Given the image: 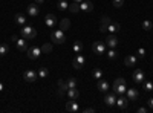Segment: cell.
Wrapping results in <instances>:
<instances>
[{
    "instance_id": "cell-26",
    "label": "cell",
    "mask_w": 153,
    "mask_h": 113,
    "mask_svg": "<svg viewBox=\"0 0 153 113\" xmlns=\"http://www.w3.org/2000/svg\"><path fill=\"white\" fill-rule=\"evenodd\" d=\"M71 28V20L69 18H63L61 21H60V29L61 31H66V29H69Z\"/></svg>"
},
{
    "instance_id": "cell-1",
    "label": "cell",
    "mask_w": 153,
    "mask_h": 113,
    "mask_svg": "<svg viewBox=\"0 0 153 113\" xmlns=\"http://www.w3.org/2000/svg\"><path fill=\"white\" fill-rule=\"evenodd\" d=\"M126 90H127V84L124 78H117L113 81V92L117 95H126Z\"/></svg>"
},
{
    "instance_id": "cell-42",
    "label": "cell",
    "mask_w": 153,
    "mask_h": 113,
    "mask_svg": "<svg viewBox=\"0 0 153 113\" xmlns=\"http://www.w3.org/2000/svg\"><path fill=\"white\" fill-rule=\"evenodd\" d=\"M45 2H46V0H35L34 3H37V5H45Z\"/></svg>"
},
{
    "instance_id": "cell-9",
    "label": "cell",
    "mask_w": 153,
    "mask_h": 113,
    "mask_svg": "<svg viewBox=\"0 0 153 113\" xmlns=\"http://www.w3.org/2000/svg\"><path fill=\"white\" fill-rule=\"evenodd\" d=\"M104 103L107 104V106H115L117 104V93L115 92H110V93H107L106 92V96H104Z\"/></svg>"
},
{
    "instance_id": "cell-13",
    "label": "cell",
    "mask_w": 153,
    "mask_h": 113,
    "mask_svg": "<svg viewBox=\"0 0 153 113\" xmlns=\"http://www.w3.org/2000/svg\"><path fill=\"white\" fill-rule=\"evenodd\" d=\"M127 96L126 95H120L118 98H117V106H118V109L120 110H124V109H127Z\"/></svg>"
},
{
    "instance_id": "cell-25",
    "label": "cell",
    "mask_w": 153,
    "mask_h": 113,
    "mask_svg": "<svg viewBox=\"0 0 153 113\" xmlns=\"http://www.w3.org/2000/svg\"><path fill=\"white\" fill-rule=\"evenodd\" d=\"M72 49H74V52H75V54H81V51H83V43H81L80 40L74 41V44H72Z\"/></svg>"
},
{
    "instance_id": "cell-43",
    "label": "cell",
    "mask_w": 153,
    "mask_h": 113,
    "mask_svg": "<svg viewBox=\"0 0 153 113\" xmlns=\"http://www.w3.org/2000/svg\"><path fill=\"white\" fill-rule=\"evenodd\" d=\"M2 90H3V83L0 81V92H2Z\"/></svg>"
},
{
    "instance_id": "cell-27",
    "label": "cell",
    "mask_w": 153,
    "mask_h": 113,
    "mask_svg": "<svg viewBox=\"0 0 153 113\" xmlns=\"http://www.w3.org/2000/svg\"><path fill=\"white\" fill-rule=\"evenodd\" d=\"M37 75H38V78H46L48 75H49V69L43 66V67H40V69H38Z\"/></svg>"
},
{
    "instance_id": "cell-14",
    "label": "cell",
    "mask_w": 153,
    "mask_h": 113,
    "mask_svg": "<svg viewBox=\"0 0 153 113\" xmlns=\"http://www.w3.org/2000/svg\"><path fill=\"white\" fill-rule=\"evenodd\" d=\"M97 87H98V90H100V92H103V93L109 92V89H110V86H109V83H107L106 80H98Z\"/></svg>"
},
{
    "instance_id": "cell-28",
    "label": "cell",
    "mask_w": 153,
    "mask_h": 113,
    "mask_svg": "<svg viewBox=\"0 0 153 113\" xmlns=\"http://www.w3.org/2000/svg\"><path fill=\"white\" fill-rule=\"evenodd\" d=\"M57 8L60 11H65V9H69V3L66 2V0H58V3H57Z\"/></svg>"
},
{
    "instance_id": "cell-16",
    "label": "cell",
    "mask_w": 153,
    "mask_h": 113,
    "mask_svg": "<svg viewBox=\"0 0 153 113\" xmlns=\"http://www.w3.org/2000/svg\"><path fill=\"white\" fill-rule=\"evenodd\" d=\"M110 21H112L110 17L103 16V18H101V24H100V31H101V32H107V28H109Z\"/></svg>"
},
{
    "instance_id": "cell-38",
    "label": "cell",
    "mask_w": 153,
    "mask_h": 113,
    "mask_svg": "<svg viewBox=\"0 0 153 113\" xmlns=\"http://www.w3.org/2000/svg\"><path fill=\"white\" fill-rule=\"evenodd\" d=\"M144 55H146V49H144V47H141V49H138V57H139V58H143Z\"/></svg>"
},
{
    "instance_id": "cell-39",
    "label": "cell",
    "mask_w": 153,
    "mask_h": 113,
    "mask_svg": "<svg viewBox=\"0 0 153 113\" xmlns=\"http://www.w3.org/2000/svg\"><path fill=\"white\" fill-rule=\"evenodd\" d=\"M83 112H84V113H94L95 109H92V107H86V109H83Z\"/></svg>"
},
{
    "instance_id": "cell-20",
    "label": "cell",
    "mask_w": 153,
    "mask_h": 113,
    "mask_svg": "<svg viewBox=\"0 0 153 113\" xmlns=\"http://www.w3.org/2000/svg\"><path fill=\"white\" fill-rule=\"evenodd\" d=\"M126 96L129 101H136L138 99V90L136 89H129V90H126Z\"/></svg>"
},
{
    "instance_id": "cell-36",
    "label": "cell",
    "mask_w": 153,
    "mask_h": 113,
    "mask_svg": "<svg viewBox=\"0 0 153 113\" xmlns=\"http://www.w3.org/2000/svg\"><path fill=\"white\" fill-rule=\"evenodd\" d=\"M143 84H144V90H147V92H152V90H153V83H150V81H144Z\"/></svg>"
},
{
    "instance_id": "cell-4",
    "label": "cell",
    "mask_w": 153,
    "mask_h": 113,
    "mask_svg": "<svg viewBox=\"0 0 153 113\" xmlns=\"http://www.w3.org/2000/svg\"><path fill=\"white\" fill-rule=\"evenodd\" d=\"M20 35L23 37V38H26V40H32V38H35L37 31L32 26H23L20 29Z\"/></svg>"
},
{
    "instance_id": "cell-19",
    "label": "cell",
    "mask_w": 153,
    "mask_h": 113,
    "mask_svg": "<svg viewBox=\"0 0 153 113\" xmlns=\"http://www.w3.org/2000/svg\"><path fill=\"white\" fill-rule=\"evenodd\" d=\"M92 9H94V3L91 2V0L80 3V11H83V12H91Z\"/></svg>"
},
{
    "instance_id": "cell-29",
    "label": "cell",
    "mask_w": 153,
    "mask_h": 113,
    "mask_svg": "<svg viewBox=\"0 0 153 113\" xmlns=\"http://www.w3.org/2000/svg\"><path fill=\"white\" fill-rule=\"evenodd\" d=\"M92 75H94L95 80H101V78H103V70H101L100 67H95L94 72H92Z\"/></svg>"
},
{
    "instance_id": "cell-31",
    "label": "cell",
    "mask_w": 153,
    "mask_h": 113,
    "mask_svg": "<svg viewBox=\"0 0 153 113\" xmlns=\"http://www.w3.org/2000/svg\"><path fill=\"white\" fill-rule=\"evenodd\" d=\"M69 11H71V12H74V14H75V12H80V3L74 2L72 5H69Z\"/></svg>"
},
{
    "instance_id": "cell-41",
    "label": "cell",
    "mask_w": 153,
    "mask_h": 113,
    "mask_svg": "<svg viewBox=\"0 0 153 113\" xmlns=\"http://www.w3.org/2000/svg\"><path fill=\"white\" fill-rule=\"evenodd\" d=\"M147 104H149V107L153 110V98H150V99H149V101H147Z\"/></svg>"
},
{
    "instance_id": "cell-23",
    "label": "cell",
    "mask_w": 153,
    "mask_h": 113,
    "mask_svg": "<svg viewBox=\"0 0 153 113\" xmlns=\"http://www.w3.org/2000/svg\"><path fill=\"white\" fill-rule=\"evenodd\" d=\"M14 20H16V23L19 24V26H25V23H26V17H25L23 14H16V17H14Z\"/></svg>"
},
{
    "instance_id": "cell-34",
    "label": "cell",
    "mask_w": 153,
    "mask_h": 113,
    "mask_svg": "<svg viewBox=\"0 0 153 113\" xmlns=\"http://www.w3.org/2000/svg\"><path fill=\"white\" fill-rule=\"evenodd\" d=\"M152 26H153V23H152L150 20H144V21H143V29H144V31H150Z\"/></svg>"
},
{
    "instance_id": "cell-33",
    "label": "cell",
    "mask_w": 153,
    "mask_h": 113,
    "mask_svg": "<svg viewBox=\"0 0 153 113\" xmlns=\"http://www.w3.org/2000/svg\"><path fill=\"white\" fill-rule=\"evenodd\" d=\"M66 84H68V89H74V87H76V80L71 77V78H68Z\"/></svg>"
},
{
    "instance_id": "cell-32",
    "label": "cell",
    "mask_w": 153,
    "mask_h": 113,
    "mask_svg": "<svg viewBox=\"0 0 153 113\" xmlns=\"http://www.w3.org/2000/svg\"><path fill=\"white\" fill-rule=\"evenodd\" d=\"M51 51H52V44H51V43H45V44L42 46V52H43V54H49Z\"/></svg>"
},
{
    "instance_id": "cell-24",
    "label": "cell",
    "mask_w": 153,
    "mask_h": 113,
    "mask_svg": "<svg viewBox=\"0 0 153 113\" xmlns=\"http://www.w3.org/2000/svg\"><path fill=\"white\" fill-rule=\"evenodd\" d=\"M68 96H69V99H76L80 96V92L76 90V87H74V89H68Z\"/></svg>"
},
{
    "instance_id": "cell-2",
    "label": "cell",
    "mask_w": 153,
    "mask_h": 113,
    "mask_svg": "<svg viewBox=\"0 0 153 113\" xmlns=\"http://www.w3.org/2000/svg\"><path fill=\"white\" fill-rule=\"evenodd\" d=\"M51 38H52V43H55V44H63V43L66 41L65 31H61V29H55L52 34H51Z\"/></svg>"
},
{
    "instance_id": "cell-7",
    "label": "cell",
    "mask_w": 153,
    "mask_h": 113,
    "mask_svg": "<svg viewBox=\"0 0 153 113\" xmlns=\"http://www.w3.org/2000/svg\"><path fill=\"white\" fill-rule=\"evenodd\" d=\"M144 80H146V73H144L143 69H136V70H133V81H135V83L141 84V83H144Z\"/></svg>"
},
{
    "instance_id": "cell-6",
    "label": "cell",
    "mask_w": 153,
    "mask_h": 113,
    "mask_svg": "<svg viewBox=\"0 0 153 113\" xmlns=\"http://www.w3.org/2000/svg\"><path fill=\"white\" fill-rule=\"evenodd\" d=\"M84 64H86V58H84V55L76 54V55L74 57V60H72V66H74L75 69H83Z\"/></svg>"
},
{
    "instance_id": "cell-35",
    "label": "cell",
    "mask_w": 153,
    "mask_h": 113,
    "mask_svg": "<svg viewBox=\"0 0 153 113\" xmlns=\"http://www.w3.org/2000/svg\"><path fill=\"white\" fill-rule=\"evenodd\" d=\"M117 57H118V54H117V51H115V49H110V51L107 52V58H109V60H115Z\"/></svg>"
},
{
    "instance_id": "cell-5",
    "label": "cell",
    "mask_w": 153,
    "mask_h": 113,
    "mask_svg": "<svg viewBox=\"0 0 153 113\" xmlns=\"http://www.w3.org/2000/svg\"><path fill=\"white\" fill-rule=\"evenodd\" d=\"M42 54H43V52H42V47H38V46L28 47V51H26V55H28V58H29V60H37Z\"/></svg>"
},
{
    "instance_id": "cell-3",
    "label": "cell",
    "mask_w": 153,
    "mask_h": 113,
    "mask_svg": "<svg viewBox=\"0 0 153 113\" xmlns=\"http://www.w3.org/2000/svg\"><path fill=\"white\" fill-rule=\"evenodd\" d=\"M11 38H12V41L16 43V46H17V49H19L20 52H26L28 51V40L26 38H23V37H22V38H19L17 35H12Z\"/></svg>"
},
{
    "instance_id": "cell-40",
    "label": "cell",
    "mask_w": 153,
    "mask_h": 113,
    "mask_svg": "<svg viewBox=\"0 0 153 113\" xmlns=\"http://www.w3.org/2000/svg\"><path fill=\"white\" fill-rule=\"evenodd\" d=\"M136 112H138V113H147V109H146V107H139Z\"/></svg>"
},
{
    "instance_id": "cell-8",
    "label": "cell",
    "mask_w": 153,
    "mask_h": 113,
    "mask_svg": "<svg viewBox=\"0 0 153 113\" xmlns=\"http://www.w3.org/2000/svg\"><path fill=\"white\" fill-rule=\"evenodd\" d=\"M92 49H94L95 54L101 55V54L106 52V43H103V41H95V43L92 44Z\"/></svg>"
},
{
    "instance_id": "cell-30",
    "label": "cell",
    "mask_w": 153,
    "mask_h": 113,
    "mask_svg": "<svg viewBox=\"0 0 153 113\" xmlns=\"http://www.w3.org/2000/svg\"><path fill=\"white\" fill-rule=\"evenodd\" d=\"M8 52H9V46L6 43H2V44H0V57L6 55Z\"/></svg>"
},
{
    "instance_id": "cell-44",
    "label": "cell",
    "mask_w": 153,
    "mask_h": 113,
    "mask_svg": "<svg viewBox=\"0 0 153 113\" xmlns=\"http://www.w3.org/2000/svg\"><path fill=\"white\" fill-rule=\"evenodd\" d=\"M74 2H76V3H81V2H83V0H74Z\"/></svg>"
},
{
    "instance_id": "cell-17",
    "label": "cell",
    "mask_w": 153,
    "mask_h": 113,
    "mask_svg": "<svg viewBox=\"0 0 153 113\" xmlns=\"http://www.w3.org/2000/svg\"><path fill=\"white\" fill-rule=\"evenodd\" d=\"M66 110L74 113V112H78V103L75 101V99H69V101L66 103Z\"/></svg>"
},
{
    "instance_id": "cell-15",
    "label": "cell",
    "mask_w": 153,
    "mask_h": 113,
    "mask_svg": "<svg viewBox=\"0 0 153 113\" xmlns=\"http://www.w3.org/2000/svg\"><path fill=\"white\" fill-rule=\"evenodd\" d=\"M45 23H46V26L48 28H54L55 24H57V17L54 14H48L45 17Z\"/></svg>"
},
{
    "instance_id": "cell-12",
    "label": "cell",
    "mask_w": 153,
    "mask_h": 113,
    "mask_svg": "<svg viewBox=\"0 0 153 113\" xmlns=\"http://www.w3.org/2000/svg\"><path fill=\"white\" fill-rule=\"evenodd\" d=\"M106 46H109L110 49H115L117 47V44H118V38L115 37L113 34H110V35H107V38H106Z\"/></svg>"
},
{
    "instance_id": "cell-22",
    "label": "cell",
    "mask_w": 153,
    "mask_h": 113,
    "mask_svg": "<svg viewBox=\"0 0 153 113\" xmlns=\"http://www.w3.org/2000/svg\"><path fill=\"white\" fill-rule=\"evenodd\" d=\"M107 31H109L110 34H115V32H120V31H121V26H120V23H115V21H110V24H109V28H107Z\"/></svg>"
},
{
    "instance_id": "cell-10",
    "label": "cell",
    "mask_w": 153,
    "mask_h": 113,
    "mask_svg": "<svg viewBox=\"0 0 153 113\" xmlns=\"http://www.w3.org/2000/svg\"><path fill=\"white\" fill-rule=\"evenodd\" d=\"M23 78H25V81H28V83H34L37 78H38V75H37V72H34V70H26L23 73Z\"/></svg>"
},
{
    "instance_id": "cell-37",
    "label": "cell",
    "mask_w": 153,
    "mask_h": 113,
    "mask_svg": "<svg viewBox=\"0 0 153 113\" xmlns=\"http://www.w3.org/2000/svg\"><path fill=\"white\" fill-rule=\"evenodd\" d=\"M124 5V0H113V6L115 8H121Z\"/></svg>"
},
{
    "instance_id": "cell-21",
    "label": "cell",
    "mask_w": 153,
    "mask_h": 113,
    "mask_svg": "<svg viewBox=\"0 0 153 113\" xmlns=\"http://www.w3.org/2000/svg\"><path fill=\"white\" fill-rule=\"evenodd\" d=\"M66 92H68V84H66V81L58 80V96H63Z\"/></svg>"
},
{
    "instance_id": "cell-11",
    "label": "cell",
    "mask_w": 153,
    "mask_h": 113,
    "mask_svg": "<svg viewBox=\"0 0 153 113\" xmlns=\"http://www.w3.org/2000/svg\"><path fill=\"white\" fill-rule=\"evenodd\" d=\"M38 14H40V8H38L37 3L28 5V16H29V17H37Z\"/></svg>"
},
{
    "instance_id": "cell-18",
    "label": "cell",
    "mask_w": 153,
    "mask_h": 113,
    "mask_svg": "<svg viewBox=\"0 0 153 113\" xmlns=\"http://www.w3.org/2000/svg\"><path fill=\"white\" fill-rule=\"evenodd\" d=\"M136 63H138V58H136L135 55H127L126 60H124V64H126L127 67H133V66H136Z\"/></svg>"
}]
</instances>
